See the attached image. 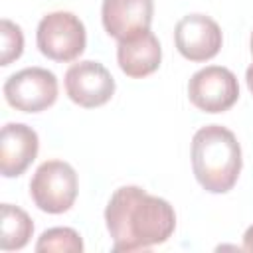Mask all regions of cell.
I'll return each instance as SVG.
<instances>
[{"label":"cell","instance_id":"cell-1","mask_svg":"<svg viewBox=\"0 0 253 253\" xmlns=\"http://www.w3.org/2000/svg\"><path fill=\"white\" fill-rule=\"evenodd\" d=\"M105 223L115 251H140L170 239L176 229L174 208L138 186L113 192L105 208Z\"/></svg>","mask_w":253,"mask_h":253},{"label":"cell","instance_id":"cell-2","mask_svg":"<svg viewBox=\"0 0 253 253\" xmlns=\"http://www.w3.org/2000/svg\"><path fill=\"white\" fill-rule=\"evenodd\" d=\"M241 146L229 128L206 125L196 130L192 138V170L206 192H229L241 174Z\"/></svg>","mask_w":253,"mask_h":253},{"label":"cell","instance_id":"cell-3","mask_svg":"<svg viewBox=\"0 0 253 253\" xmlns=\"http://www.w3.org/2000/svg\"><path fill=\"white\" fill-rule=\"evenodd\" d=\"M36 43L42 55L47 59L67 63L77 59L85 51L87 32L83 22L71 12H49L45 14L36 32Z\"/></svg>","mask_w":253,"mask_h":253},{"label":"cell","instance_id":"cell-4","mask_svg":"<svg viewBox=\"0 0 253 253\" xmlns=\"http://www.w3.org/2000/svg\"><path fill=\"white\" fill-rule=\"evenodd\" d=\"M77 172L69 162L45 160L38 166L30 182L34 204L45 213L67 211L77 198Z\"/></svg>","mask_w":253,"mask_h":253},{"label":"cell","instance_id":"cell-5","mask_svg":"<svg viewBox=\"0 0 253 253\" xmlns=\"http://www.w3.org/2000/svg\"><path fill=\"white\" fill-rule=\"evenodd\" d=\"M4 97L22 113H40L57 99V77L45 67H26L4 81Z\"/></svg>","mask_w":253,"mask_h":253},{"label":"cell","instance_id":"cell-6","mask_svg":"<svg viewBox=\"0 0 253 253\" xmlns=\"http://www.w3.org/2000/svg\"><path fill=\"white\" fill-rule=\"evenodd\" d=\"M188 97L192 105L204 113H223L237 103L239 83L227 67L208 65L190 77Z\"/></svg>","mask_w":253,"mask_h":253},{"label":"cell","instance_id":"cell-7","mask_svg":"<svg viewBox=\"0 0 253 253\" xmlns=\"http://www.w3.org/2000/svg\"><path fill=\"white\" fill-rule=\"evenodd\" d=\"M65 93L75 105L95 109L111 101L115 95V79L103 63L85 59L65 71Z\"/></svg>","mask_w":253,"mask_h":253},{"label":"cell","instance_id":"cell-8","mask_svg":"<svg viewBox=\"0 0 253 253\" xmlns=\"http://www.w3.org/2000/svg\"><path fill=\"white\" fill-rule=\"evenodd\" d=\"M221 42V28L206 14H188L174 28L176 49L190 61H208L215 57Z\"/></svg>","mask_w":253,"mask_h":253},{"label":"cell","instance_id":"cell-9","mask_svg":"<svg viewBox=\"0 0 253 253\" xmlns=\"http://www.w3.org/2000/svg\"><path fill=\"white\" fill-rule=\"evenodd\" d=\"M152 14V0H103L101 6L103 28L117 42L130 40L150 30Z\"/></svg>","mask_w":253,"mask_h":253},{"label":"cell","instance_id":"cell-10","mask_svg":"<svg viewBox=\"0 0 253 253\" xmlns=\"http://www.w3.org/2000/svg\"><path fill=\"white\" fill-rule=\"evenodd\" d=\"M40 150L38 132L24 123H6L0 132V172L4 178L22 176Z\"/></svg>","mask_w":253,"mask_h":253},{"label":"cell","instance_id":"cell-11","mask_svg":"<svg viewBox=\"0 0 253 253\" xmlns=\"http://www.w3.org/2000/svg\"><path fill=\"white\" fill-rule=\"evenodd\" d=\"M117 61L125 75L142 79L154 73L162 61V47L158 38L146 30L130 40H123L117 45Z\"/></svg>","mask_w":253,"mask_h":253},{"label":"cell","instance_id":"cell-12","mask_svg":"<svg viewBox=\"0 0 253 253\" xmlns=\"http://www.w3.org/2000/svg\"><path fill=\"white\" fill-rule=\"evenodd\" d=\"M2 221H0V249L2 251H16L28 245L34 223L32 217L18 206L2 204Z\"/></svg>","mask_w":253,"mask_h":253},{"label":"cell","instance_id":"cell-13","mask_svg":"<svg viewBox=\"0 0 253 253\" xmlns=\"http://www.w3.org/2000/svg\"><path fill=\"white\" fill-rule=\"evenodd\" d=\"M36 251L81 253L83 251V239L71 227H51L40 235V239L36 243Z\"/></svg>","mask_w":253,"mask_h":253},{"label":"cell","instance_id":"cell-14","mask_svg":"<svg viewBox=\"0 0 253 253\" xmlns=\"http://www.w3.org/2000/svg\"><path fill=\"white\" fill-rule=\"evenodd\" d=\"M0 26H2V30H0V40H2L0 65L6 67L22 55V51H24V34H22V28L18 24H14L12 20H8V18H4Z\"/></svg>","mask_w":253,"mask_h":253},{"label":"cell","instance_id":"cell-15","mask_svg":"<svg viewBox=\"0 0 253 253\" xmlns=\"http://www.w3.org/2000/svg\"><path fill=\"white\" fill-rule=\"evenodd\" d=\"M243 249L253 253V225H249L243 233Z\"/></svg>","mask_w":253,"mask_h":253},{"label":"cell","instance_id":"cell-16","mask_svg":"<svg viewBox=\"0 0 253 253\" xmlns=\"http://www.w3.org/2000/svg\"><path fill=\"white\" fill-rule=\"evenodd\" d=\"M245 79H247V87H249V91H251V95H253V63H251V65L247 67Z\"/></svg>","mask_w":253,"mask_h":253},{"label":"cell","instance_id":"cell-17","mask_svg":"<svg viewBox=\"0 0 253 253\" xmlns=\"http://www.w3.org/2000/svg\"><path fill=\"white\" fill-rule=\"evenodd\" d=\"M251 53H253V32H251Z\"/></svg>","mask_w":253,"mask_h":253}]
</instances>
